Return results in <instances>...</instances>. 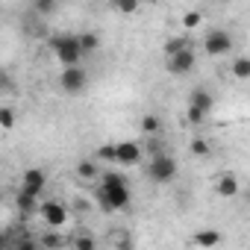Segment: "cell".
<instances>
[{"label": "cell", "instance_id": "12", "mask_svg": "<svg viewBox=\"0 0 250 250\" xmlns=\"http://www.w3.org/2000/svg\"><path fill=\"white\" fill-rule=\"evenodd\" d=\"M15 206L24 212V215H30V212H39V194H33V191H27V188H21L18 194H15Z\"/></svg>", "mask_w": 250, "mask_h": 250}, {"label": "cell", "instance_id": "14", "mask_svg": "<svg viewBox=\"0 0 250 250\" xmlns=\"http://www.w3.org/2000/svg\"><path fill=\"white\" fill-rule=\"evenodd\" d=\"M191 244H197V247H215V244H221V232L218 229H200V232H194Z\"/></svg>", "mask_w": 250, "mask_h": 250}, {"label": "cell", "instance_id": "1", "mask_svg": "<svg viewBox=\"0 0 250 250\" xmlns=\"http://www.w3.org/2000/svg\"><path fill=\"white\" fill-rule=\"evenodd\" d=\"M94 200H97V209L100 212H121L127 209L133 194H130V186H127V177L124 174H103L100 177V186L94 188Z\"/></svg>", "mask_w": 250, "mask_h": 250}, {"label": "cell", "instance_id": "25", "mask_svg": "<svg viewBox=\"0 0 250 250\" xmlns=\"http://www.w3.org/2000/svg\"><path fill=\"white\" fill-rule=\"evenodd\" d=\"M42 244H44V247H62V238H59V235H44Z\"/></svg>", "mask_w": 250, "mask_h": 250}, {"label": "cell", "instance_id": "3", "mask_svg": "<svg viewBox=\"0 0 250 250\" xmlns=\"http://www.w3.org/2000/svg\"><path fill=\"white\" fill-rule=\"evenodd\" d=\"M142 145L139 142H118V145H103L94 150L97 159H106V162H118V165H139L142 162Z\"/></svg>", "mask_w": 250, "mask_h": 250}, {"label": "cell", "instance_id": "22", "mask_svg": "<svg viewBox=\"0 0 250 250\" xmlns=\"http://www.w3.org/2000/svg\"><path fill=\"white\" fill-rule=\"evenodd\" d=\"M68 244H71V247H77V250H94V247H97V241H94L91 235H77V238H68Z\"/></svg>", "mask_w": 250, "mask_h": 250}, {"label": "cell", "instance_id": "19", "mask_svg": "<svg viewBox=\"0 0 250 250\" xmlns=\"http://www.w3.org/2000/svg\"><path fill=\"white\" fill-rule=\"evenodd\" d=\"M56 6H59V0H33V9H36V15H53L56 12Z\"/></svg>", "mask_w": 250, "mask_h": 250}, {"label": "cell", "instance_id": "5", "mask_svg": "<svg viewBox=\"0 0 250 250\" xmlns=\"http://www.w3.org/2000/svg\"><path fill=\"white\" fill-rule=\"evenodd\" d=\"M177 171H180L177 159H174L171 153H165V150L153 153V159H150V165H147V177H150V183H156V186L171 183V180L177 177Z\"/></svg>", "mask_w": 250, "mask_h": 250}, {"label": "cell", "instance_id": "24", "mask_svg": "<svg viewBox=\"0 0 250 250\" xmlns=\"http://www.w3.org/2000/svg\"><path fill=\"white\" fill-rule=\"evenodd\" d=\"M0 127H3V130H12L15 127V115H12V109H0Z\"/></svg>", "mask_w": 250, "mask_h": 250}, {"label": "cell", "instance_id": "27", "mask_svg": "<svg viewBox=\"0 0 250 250\" xmlns=\"http://www.w3.org/2000/svg\"><path fill=\"white\" fill-rule=\"evenodd\" d=\"M215 3H229V0H215Z\"/></svg>", "mask_w": 250, "mask_h": 250}, {"label": "cell", "instance_id": "18", "mask_svg": "<svg viewBox=\"0 0 250 250\" xmlns=\"http://www.w3.org/2000/svg\"><path fill=\"white\" fill-rule=\"evenodd\" d=\"M77 174H80V180H97V162L94 159H83L80 165H77Z\"/></svg>", "mask_w": 250, "mask_h": 250}, {"label": "cell", "instance_id": "8", "mask_svg": "<svg viewBox=\"0 0 250 250\" xmlns=\"http://www.w3.org/2000/svg\"><path fill=\"white\" fill-rule=\"evenodd\" d=\"M165 59H168V62H165V68H168L174 77H183V74H191V71H194L197 53H194V47H188V50H180V53L165 56Z\"/></svg>", "mask_w": 250, "mask_h": 250}, {"label": "cell", "instance_id": "6", "mask_svg": "<svg viewBox=\"0 0 250 250\" xmlns=\"http://www.w3.org/2000/svg\"><path fill=\"white\" fill-rule=\"evenodd\" d=\"M85 85H88V74H85L83 65L62 68V74H59V88H62L65 94H80Z\"/></svg>", "mask_w": 250, "mask_h": 250}, {"label": "cell", "instance_id": "21", "mask_svg": "<svg viewBox=\"0 0 250 250\" xmlns=\"http://www.w3.org/2000/svg\"><path fill=\"white\" fill-rule=\"evenodd\" d=\"M188 150H191V156H197V159H206V156L212 153L209 142H203V139H194V142L188 145Z\"/></svg>", "mask_w": 250, "mask_h": 250}, {"label": "cell", "instance_id": "15", "mask_svg": "<svg viewBox=\"0 0 250 250\" xmlns=\"http://www.w3.org/2000/svg\"><path fill=\"white\" fill-rule=\"evenodd\" d=\"M229 74L235 80H250V56H235L229 62Z\"/></svg>", "mask_w": 250, "mask_h": 250}, {"label": "cell", "instance_id": "16", "mask_svg": "<svg viewBox=\"0 0 250 250\" xmlns=\"http://www.w3.org/2000/svg\"><path fill=\"white\" fill-rule=\"evenodd\" d=\"M139 127H142L145 136H159V133H162V121H159L156 115H145Z\"/></svg>", "mask_w": 250, "mask_h": 250}, {"label": "cell", "instance_id": "11", "mask_svg": "<svg viewBox=\"0 0 250 250\" xmlns=\"http://www.w3.org/2000/svg\"><path fill=\"white\" fill-rule=\"evenodd\" d=\"M21 188H27V191H33V194L42 197L44 188H47V174L42 168H27L24 177H21Z\"/></svg>", "mask_w": 250, "mask_h": 250}, {"label": "cell", "instance_id": "13", "mask_svg": "<svg viewBox=\"0 0 250 250\" xmlns=\"http://www.w3.org/2000/svg\"><path fill=\"white\" fill-rule=\"evenodd\" d=\"M188 47H194V39H191L188 33H183V36H171V39L165 42V56H174V53L188 50Z\"/></svg>", "mask_w": 250, "mask_h": 250}, {"label": "cell", "instance_id": "10", "mask_svg": "<svg viewBox=\"0 0 250 250\" xmlns=\"http://www.w3.org/2000/svg\"><path fill=\"white\" fill-rule=\"evenodd\" d=\"M215 194H218V197H224V200L238 197V194H241V183H238V177H235V174H229V171L218 174V180H215Z\"/></svg>", "mask_w": 250, "mask_h": 250}, {"label": "cell", "instance_id": "4", "mask_svg": "<svg viewBox=\"0 0 250 250\" xmlns=\"http://www.w3.org/2000/svg\"><path fill=\"white\" fill-rule=\"evenodd\" d=\"M212 109H215L212 91H206V88H200V85L188 91V109H186V115H188V124H191V127H200V124L212 115Z\"/></svg>", "mask_w": 250, "mask_h": 250}, {"label": "cell", "instance_id": "23", "mask_svg": "<svg viewBox=\"0 0 250 250\" xmlns=\"http://www.w3.org/2000/svg\"><path fill=\"white\" fill-rule=\"evenodd\" d=\"M200 21H203V15H200L197 9H191V12H186V15H183V30H188V33H191L194 27H200Z\"/></svg>", "mask_w": 250, "mask_h": 250}, {"label": "cell", "instance_id": "2", "mask_svg": "<svg viewBox=\"0 0 250 250\" xmlns=\"http://www.w3.org/2000/svg\"><path fill=\"white\" fill-rule=\"evenodd\" d=\"M50 50L56 53V59H59L62 68L80 65L83 56H85L83 42H80V36H74V33H56V36H50Z\"/></svg>", "mask_w": 250, "mask_h": 250}, {"label": "cell", "instance_id": "26", "mask_svg": "<svg viewBox=\"0 0 250 250\" xmlns=\"http://www.w3.org/2000/svg\"><path fill=\"white\" fill-rule=\"evenodd\" d=\"M244 197H247V206H250V188H247V191H244Z\"/></svg>", "mask_w": 250, "mask_h": 250}, {"label": "cell", "instance_id": "17", "mask_svg": "<svg viewBox=\"0 0 250 250\" xmlns=\"http://www.w3.org/2000/svg\"><path fill=\"white\" fill-rule=\"evenodd\" d=\"M112 6H115V12H118V15L130 18V15H136V12H139V0H112Z\"/></svg>", "mask_w": 250, "mask_h": 250}, {"label": "cell", "instance_id": "20", "mask_svg": "<svg viewBox=\"0 0 250 250\" xmlns=\"http://www.w3.org/2000/svg\"><path fill=\"white\" fill-rule=\"evenodd\" d=\"M80 42H83V50L85 53H94L100 47V36L97 33H80Z\"/></svg>", "mask_w": 250, "mask_h": 250}, {"label": "cell", "instance_id": "7", "mask_svg": "<svg viewBox=\"0 0 250 250\" xmlns=\"http://www.w3.org/2000/svg\"><path fill=\"white\" fill-rule=\"evenodd\" d=\"M203 50L209 56H227L232 50V36L227 30H209L203 36Z\"/></svg>", "mask_w": 250, "mask_h": 250}, {"label": "cell", "instance_id": "9", "mask_svg": "<svg viewBox=\"0 0 250 250\" xmlns=\"http://www.w3.org/2000/svg\"><path fill=\"white\" fill-rule=\"evenodd\" d=\"M39 215H42V218H44V224H47V227H53V229L68 224V209H65V203H59V200H42Z\"/></svg>", "mask_w": 250, "mask_h": 250}]
</instances>
